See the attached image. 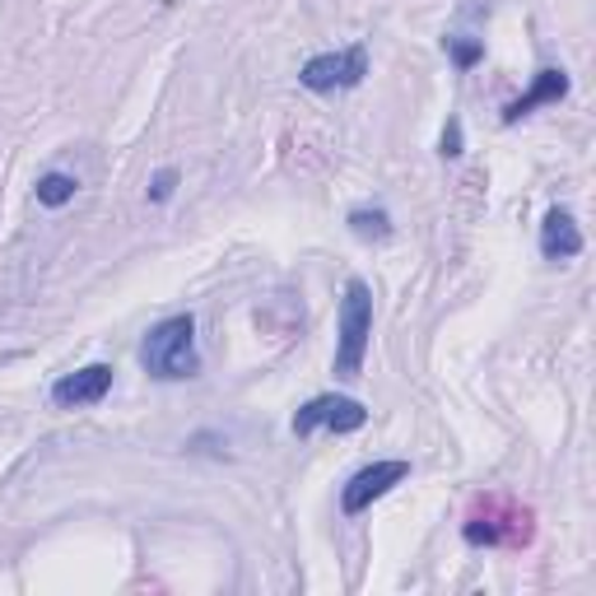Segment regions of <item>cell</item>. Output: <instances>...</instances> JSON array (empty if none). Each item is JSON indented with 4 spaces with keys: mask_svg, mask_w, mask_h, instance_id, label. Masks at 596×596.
<instances>
[{
    "mask_svg": "<svg viewBox=\"0 0 596 596\" xmlns=\"http://www.w3.org/2000/svg\"><path fill=\"white\" fill-rule=\"evenodd\" d=\"M443 51H448L452 61H457V70H470V65L485 61V43H480V38H462V33H448Z\"/></svg>",
    "mask_w": 596,
    "mask_h": 596,
    "instance_id": "cell-12",
    "label": "cell"
},
{
    "mask_svg": "<svg viewBox=\"0 0 596 596\" xmlns=\"http://www.w3.org/2000/svg\"><path fill=\"white\" fill-rule=\"evenodd\" d=\"M368 425V410H363V401L355 396H312L308 406H298L294 410V438H308L312 429H331V433H355Z\"/></svg>",
    "mask_w": 596,
    "mask_h": 596,
    "instance_id": "cell-5",
    "label": "cell"
},
{
    "mask_svg": "<svg viewBox=\"0 0 596 596\" xmlns=\"http://www.w3.org/2000/svg\"><path fill=\"white\" fill-rule=\"evenodd\" d=\"M466 546H527L532 540V513L503 499H485V513H476L462 527Z\"/></svg>",
    "mask_w": 596,
    "mask_h": 596,
    "instance_id": "cell-3",
    "label": "cell"
},
{
    "mask_svg": "<svg viewBox=\"0 0 596 596\" xmlns=\"http://www.w3.org/2000/svg\"><path fill=\"white\" fill-rule=\"evenodd\" d=\"M108 392H112V363H90V368H80V373H65L51 382V401H57L61 410L98 406Z\"/></svg>",
    "mask_w": 596,
    "mask_h": 596,
    "instance_id": "cell-7",
    "label": "cell"
},
{
    "mask_svg": "<svg viewBox=\"0 0 596 596\" xmlns=\"http://www.w3.org/2000/svg\"><path fill=\"white\" fill-rule=\"evenodd\" d=\"M75 191H80V182L70 178V172H43L38 187H33V196H38V205H47V210H61V205L75 201Z\"/></svg>",
    "mask_w": 596,
    "mask_h": 596,
    "instance_id": "cell-11",
    "label": "cell"
},
{
    "mask_svg": "<svg viewBox=\"0 0 596 596\" xmlns=\"http://www.w3.org/2000/svg\"><path fill=\"white\" fill-rule=\"evenodd\" d=\"M349 234L363 238V242H382V238H392V215L382 205H355L349 210Z\"/></svg>",
    "mask_w": 596,
    "mask_h": 596,
    "instance_id": "cell-10",
    "label": "cell"
},
{
    "mask_svg": "<svg viewBox=\"0 0 596 596\" xmlns=\"http://www.w3.org/2000/svg\"><path fill=\"white\" fill-rule=\"evenodd\" d=\"M410 476V462H373V466H363L355 470V476L345 480L341 489V508L349 517H359L363 508H373L382 494H392V489Z\"/></svg>",
    "mask_w": 596,
    "mask_h": 596,
    "instance_id": "cell-6",
    "label": "cell"
},
{
    "mask_svg": "<svg viewBox=\"0 0 596 596\" xmlns=\"http://www.w3.org/2000/svg\"><path fill=\"white\" fill-rule=\"evenodd\" d=\"M140 368L159 382L196 378V368H201L196 318H191V312H178V318H164L159 326H150V336L140 341Z\"/></svg>",
    "mask_w": 596,
    "mask_h": 596,
    "instance_id": "cell-1",
    "label": "cell"
},
{
    "mask_svg": "<svg viewBox=\"0 0 596 596\" xmlns=\"http://www.w3.org/2000/svg\"><path fill=\"white\" fill-rule=\"evenodd\" d=\"M363 75H368V51L355 43V47L312 57L303 70H298V84L312 94H336V90H355V84H363Z\"/></svg>",
    "mask_w": 596,
    "mask_h": 596,
    "instance_id": "cell-4",
    "label": "cell"
},
{
    "mask_svg": "<svg viewBox=\"0 0 596 596\" xmlns=\"http://www.w3.org/2000/svg\"><path fill=\"white\" fill-rule=\"evenodd\" d=\"M368 336H373V289L363 279H349L341 294V318H336V378H359L363 373V355H368Z\"/></svg>",
    "mask_w": 596,
    "mask_h": 596,
    "instance_id": "cell-2",
    "label": "cell"
},
{
    "mask_svg": "<svg viewBox=\"0 0 596 596\" xmlns=\"http://www.w3.org/2000/svg\"><path fill=\"white\" fill-rule=\"evenodd\" d=\"M172 191H178V168H159V172H154V178H150V201H168L172 196Z\"/></svg>",
    "mask_w": 596,
    "mask_h": 596,
    "instance_id": "cell-14",
    "label": "cell"
},
{
    "mask_svg": "<svg viewBox=\"0 0 596 596\" xmlns=\"http://www.w3.org/2000/svg\"><path fill=\"white\" fill-rule=\"evenodd\" d=\"M559 98H569V75H564V70H555V65L536 70L532 90L522 94L517 103H508V108H503V127H517L522 117H532L536 108H546V103H559Z\"/></svg>",
    "mask_w": 596,
    "mask_h": 596,
    "instance_id": "cell-8",
    "label": "cell"
},
{
    "mask_svg": "<svg viewBox=\"0 0 596 596\" xmlns=\"http://www.w3.org/2000/svg\"><path fill=\"white\" fill-rule=\"evenodd\" d=\"M462 150H466V131H462V117H448V127H443V140H438V154H443V159H457Z\"/></svg>",
    "mask_w": 596,
    "mask_h": 596,
    "instance_id": "cell-13",
    "label": "cell"
},
{
    "mask_svg": "<svg viewBox=\"0 0 596 596\" xmlns=\"http://www.w3.org/2000/svg\"><path fill=\"white\" fill-rule=\"evenodd\" d=\"M583 252V234H577V219L569 210H546V219H540V257L546 261H573Z\"/></svg>",
    "mask_w": 596,
    "mask_h": 596,
    "instance_id": "cell-9",
    "label": "cell"
}]
</instances>
